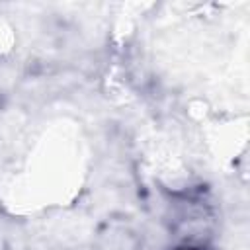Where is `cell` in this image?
I'll use <instances>...</instances> for the list:
<instances>
[{"label":"cell","mask_w":250,"mask_h":250,"mask_svg":"<svg viewBox=\"0 0 250 250\" xmlns=\"http://www.w3.org/2000/svg\"><path fill=\"white\" fill-rule=\"evenodd\" d=\"M139 236L127 227H113L102 234L98 250H139Z\"/></svg>","instance_id":"cell-1"}]
</instances>
